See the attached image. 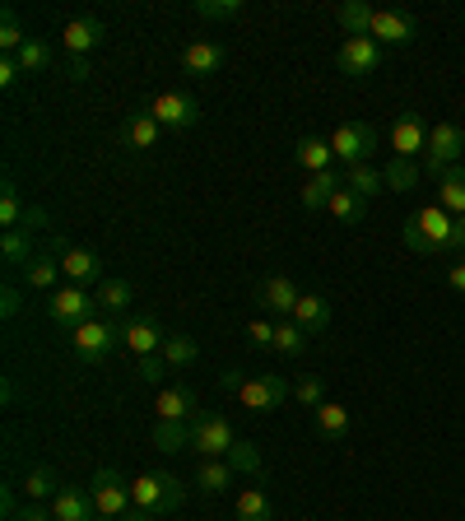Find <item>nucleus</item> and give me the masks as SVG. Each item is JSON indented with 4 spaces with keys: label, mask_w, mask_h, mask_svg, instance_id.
Returning a JSON list of instances; mask_svg holds the SVG:
<instances>
[{
    "label": "nucleus",
    "mask_w": 465,
    "mask_h": 521,
    "mask_svg": "<svg viewBox=\"0 0 465 521\" xmlns=\"http://www.w3.org/2000/svg\"><path fill=\"white\" fill-rule=\"evenodd\" d=\"M452 214L442 210V205H424V210H414L405 224H400V242L419 256H433V252H452Z\"/></svg>",
    "instance_id": "1"
},
{
    "label": "nucleus",
    "mask_w": 465,
    "mask_h": 521,
    "mask_svg": "<svg viewBox=\"0 0 465 521\" xmlns=\"http://www.w3.org/2000/svg\"><path fill=\"white\" fill-rule=\"evenodd\" d=\"M131 503L140 512H149V517H173L186 503V489L177 475H168V470H149V475L131 480Z\"/></svg>",
    "instance_id": "2"
},
{
    "label": "nucleus",
    "mask_w": 465,
    "mask_h": 521,
    "mask_svg": "<svg viewBox=\"0 0 465 521\" xmlns=\"http://www.w3.org/2000/svg\"><path fill=\"white\" fill-rule=\"evenodd\" d=\"M93 508H98V517L107 521H121L126 512L135 508L131 503V480H121V470L117 466H103V470H93Z\"/></svg>",
    "instance_id": "3"
},
{
    "label": "nucleus",
    "mask_w": 465,
    "mask_h": 521,
    "mask_svg": "<svg viewBox=\"0 0 465 521\" xmlns=\"http://www.w3.org/2000/svg\"><path fill=\"white\" fill-rule=\"evenodd\" d=\"M233 442H238V433H233V424H228L224 415H205V410H200V415L191 419V452H196L200 461H224Z\"/></svg>",
    "instance_id": "4"
},
{
    "label": "nucleus",
    "mask_w": 465,
    "mask_h": 521,
    "mask_svg": "<svg viewBox=\"0 0 465 521\" xmlns=\"http://www.w3.org/2000/svg\"><path fill=\"white\" fill-rule=\"evenodd\" d=\"M465 154V131L456 121H438L433 131H428V149H424V173L428 177H442L447 168H456Z\"/></svg>",
    "instance_id": "5"
},
{
    "label": "nucleus",
    "mask_w": 465,
    "mask_h": 521,
    "mask_svg": "<svg viewBox=\"0 0 465 521\" xmlns=\"http://www.w3.org/2000/svg\"><path fill=\"white\" fill-rule=\"evenodd\" d=\"M70 345H75V354H80L84 363H103L107 354L121 345V326L107 317H93V321H84V326H75Z\"/></svg>",
    "instance_id": "6"
},
{
    "label": "nucleus",
    "mask_w": 465,
    "mask_h": 521,
    "mask_svg": "<svg viewBox=\"0 0 465 521\" xmlns=\"http://www.w3.org/2000/svg\"><path fill=\"white\" fill-rule=\"evenodd\" d=\"M145 112L159 121L163 131H191V126L200 121V103L191 94H177V89H163V94H154V103H149Z\"/></svg>",
    "instance_id": "7"
},
{
    "label": "nucleus",
    "mask_w": 465,
    "mask_h": 521,
    "mask_svg": "<svg viewBox=\"0 0 465 521\" xmlns=\"http://www.w3.org/2000/svg\"><path fill=\"white\" fill-rule=\"evenodd\" d=\"M93 308H98V294H89V289H80V284H66V289L47 294V317L70 326V331L84 326V321H93Z\"/></svg>",
    "instance_id": "8"
},
{
    "label": "nucleus",
    "mask_w": 465,
    "mask_h": 521,
    "mask_svg": "<svg viewBox=\"0 0 465 521\" xmlns=\"http://www.w3.org/2000/svg\"><path fill=\"white\" fill-rule=\"evenodd\" d=\"M382 56H386V47H377L372 38H345L340 52H335V66L349 80H368L372 70H382Z\"/></svg>",
    "instance_id": "9"
},
{
    "label": "nucleus",
    "mask_w": 465,
    "mask_h": 521,
    "mask_svg": "<svg viewBox=\"0 0 465 521\" xmlns=\"http://www.w3.org/2000/svg\"><path fill=\"white\" fill-rule=\"evenodd\" d=\"M238 401L247 405V410H256V415H270V410H279V405L289 401V382L279 373H261V377H247L238 387Z\"/></svg>",
    "instance_id": "10"
},
{
    "label": "nucleus",
    "mask_w": 465,
    "mask_h": 521,
    "mask_svg": "<svg viewBox=\"0 0 465 521\" xmlns=\"http://www.w3.org/2000/svg\"><path fill=\"white\" fill-rule=\"evenodd\" d=\"M331 149H335V159L345 163V168H354V163H368V154L377 149V131H372V126H363V121H345V126H335Z\"/></svg>",
    "instance_id": "11"
},
{
    "label": "nucleus",
    "mask_w": 465,
    "mask_h": 521,
    "mask_svg": "<svg viewBox=\"0 0 465 521\" xmlns=\"http://www.w3.org/2000/svg\"><path fill=\"white\" fill-rule=\"evenodd\" d=\"M163 340H168V331H163V321L154 317V312H140V317L121 321V345L131 349L135 359H149V354H159Z\"/></svg>",
    "instance_id": "12"
},
{
    "label": "nucleus",
    "mask_w": 465,
    "mask_h": 521,
    "mask_svg": "<svg viewBox=\"0 0 465 521\" xmlns=\"http://www.w3.org/2000/svg\"><path fill=\"white\" fill-rule=\"evenodd\" d=\"M368 38L377 42V47H410V42L419 38V24H414V14H405V10H377Z\"/></svg>",
    "instance_id": "13"
},
{
    "label": "nucleus",
    "mask_w": 465,
    "mask_h": 521,
    "mask_svg": "<svg viewBox=\"0 0 465 521\" xmlns=\"http://www.w3.org/2000/svg\"><path fill=\"white\" fill-rule=\"evenodd\" d=\"M428 131L424 117L419 112H400L396 126H391V149H396V159H414V154H424L428 149Z\"/></svg>",
    "instance_id": "14"
},
{
    "label": "nucleus",
    "mask_w": 465,
    "mask_h": 521,
    "mask_svg": "<svg viewBox=\"0 0 465 521\" xmlns=\"http://www.w3.org/2000/svg\"><path fill=\"white\" fill-rule=\"evenodd\" d=\"M298 298H303V289H298L289 275H270V280H261V289H256V303L266 312H275V317H293Z\"/></svg>",
    "instance_id": "15"
},
{
    "label": "nucleus",
    "mask_w": 465,
    "mask_h": 521,
    "mask_svg": "<svg viewBox=\"0 0 465 521\" xmlns=\"http://www.w3.org/2000/svg\"><path fill=\"white\" fill-rule=\"evenodd\" d=\"M107 38V24L98 19V14H80V19H70L66 33H61V42H66V52L80 61V56H89L98 42Z\"/></svg>",
    "instance_id": "16"
},
{
    "label": "nucleus",
    "mask_w": 465,
    "mask_h": 521,
    "mask_svg": "<svg viewBox=\"0 0 465 521\" xmlns=\"http://www.w3.org/2000/svg\"><path fill=\"white\" fill-rule=\"evenodd\" d=\"M61 252V275H66L70 284H93L103 280V261H98V252H89V247H56Z\"/></svg>",
    "instance_id": "17"
},
{
    "label": "nucleus",
    "mask_w": 465,
    "mask_h": 521,
    "mask_svg": "<svg viewBox=\"0 0 465 521\" xmlns=\"http://www.w3.org/2000/svg\"><path fill=\"white\" fill-rule=\"evenodd\" d=\"M154 410H159V419H173V424H191V419L200 415V401L191 387H163L159 401H154Z\"/></svg>",
    "instance_id": "18"
},
{
    "label": "nucleus",
    "mask_w": 465,
    "mask_h": 521,
    "mask_svg": "<svg viewBox=\"0 0 465 521\" xmlns=\"http://www.w3.org/2000/svg\"><path fill=\"white\" fill-rule=\"evenodd\" d=\"M52 517L56 521H93L98 508H93L89 489H75V484H61V494L52 498Z\"/></svg>",
    "instance_id": "19"
},
{
    "label": "nucleus",
    "mask_w": 465,
    "mask_h": 521,
    "mask_svg": "<svg viewBox=\"0 0 465 521\" xmlns=\"http://www.w3.org/2000/svg\"><path fill=\"white\" fill-rule=\"evenodd\" d=\"M159 135H163V126L149 117V112H131V117L121 121V145L135 149V154L154 149V145H159Z\"/></svg>",
    "instance_id": "20"
},
{
    "label": "nucleus",
    "mask_w": 465,
    "mask_h": 521,
    "mask_svg": "<svg viewBox=\"0 0 465 521\" xmlns=\"http://www.w3.org/2000/svg\"><path fill=\"white\" fill-rule=\"evenodd\" d=\"M345 187V173H312L303 182V191H298V201H303V210H331V196Z\"/></svg>",
    "instance_id": "21"
},
{
    "label": "nucleus",
    "mask_w": 465,
    "mask_h": 521,
    "mask_svg": "<svg viewBox=\"0 0 465 521\" xmlns=\"http://www.w3.org/2000/svg\"><path fill=\"white\" fill-rule=\"evenodd\" d=\"M219 66H224V47H219V42H191L182 52V70L196 75V80H210Z\"/></svg>",
    "instance_id": "22"
},
{
    "label": "nucleus",
    "mask_w": 465,
    "mask_h": 521,
    "mask_svg": "<svg viewBox=\"0 0 465 521\" xmlns=\"http://www.w3.org/2000/svg\"><path fill=\"white\" fill-rule=\"evenodd\" d=\"M293 163H298V168H307V173H331V163H335L331 140H321V135H307V140H298V145H293Z\"/></svg>",
    "instance_id": "23"
},
{
    "label": "nucleus",
    "mask_w": 465,
    "mask_h": 521,
    "mask_svg": "<svg viewBox=\"0 0 465 521\" xmlns=\"http://www.w3.org/2000/svg\"><path fill=\"white\" fill-rule=\"evenodd\" d=\"M293 321H298L307 335H321L326 326H331V303H326L321 294H303L298 298V308H293Z\"/></svg>",
    "instance_id": "24"
},
{
    "label": "nucleus",
    "mask_w": 465,
    "mask_h": 521,
    "mask_svg": "<svg viewBox=\"0 0 465 521\" xmlns=\"http://www.w3.org/2000/svg\"><path fill=\"white\" fill-rule=\"evenodd\" d=\"M438 205L452 214V219H461V214H465V168H461V163L438 177Z\"/></svg>",
    "instance_id": "25"
},
{
    "label": "nucleus",
    "mask_w": 465,
    "mask_h": 521,
    "mask_svg": "<svg viewBox=\"0 0 465 521\" xmlns=\"http://www.w3.org/2000/svg\"><path fill=\"white\" fill-rule=\"evenodd\" d=\"M24 270H28V289H38V294H56V275H61V252H38Z\"/></svg>",
    "instance_id": "26"
},
{
    "label": "nucleus",
    "mask_w": 465,
    "mask_h": 521,
    "mask_svg": "<svg viewBox=\"0 0 465 521\" xmlns=\"http://www.w3.org/2000/svg\"><path fill=\"white\" fill-rule=\"evenodd\" d=\"M233 512H238V521H275V503H270V494L256 489V484H247V489L233 498Z\"/></svg>",
    "instance_id": "27"
},
{
    "label": "nucleus",
    "mask_w": 465,
    "mask_h": 521,
    "mask_svg": "<svg viewBox=\"0 0 465 521\" xmlns=\"http://www.w3.org/2000/svg\"><path fill=\"white\" fill-rule=\"evenodd\" d=\"M335 19H340V28H345L349 38H368V33H372V19H377V10H372L368 0H345V5L335 10Z\"/></svg>",
    "instance_id": "28"
},
{
    "label": "nucleus",
    "mask_w": 465,
    "mask_h": 521,
    "mask_svg": "<svg viewBox=\"0 0 465 521\" xmlns=\"http://www.w3.org/2000/svg\"><path fill=\"white\" fill-rule=\"evenodd\" d=\"M307 340H312V335H307L293 317H279L275 321V354H284V359H298V354H307Z\"/></svg>",
    "instance_id": "29"
},
{
    "label": "nucleus",
    "mask_w": 465,
    "mask_h": 521,
    "mask_svg": "<svg viewBox=\"0 0 465 521\" xmlns=\"http://www.w3.org/2000/svg\"><path fill=\"white\" fill-rule=\"evenodd\" d=\"M345 187L354 191V196H363V201H372L377 191H386V177H382V168H372V163H354V168H345Z\"/></svg>",
    "instance_id": "30"
},
{
    "label": "nucleus",
    "mask_w": 465,
    "mask_h": 521,
    "mask_svg": "<svg viewBox=\"0 0 465 521\" xmlns=\"http://www.w3.org/2000/svg\"><path fill=\"white\" fill-rule=\"evenodd\" d=\"M312 424H317V433L321 438H345L349 433V410L345 405H335V401H321L317 410H312Z\"/></svg>",
    "instance_id": "31"
},
{
    "label": "nucleus",
    "mask_w": 465,
    "mask_h": 521,
    "mask_svg": "<svg viewBox=\"0 0 465 521\" xmlns=\"http://www.w3.org/2000/svg\"><path fill=\"white\" fill-rule=\"evenodd\" d=\"M233 475H238V470L228 466V461H200L196 466V489L200 494H224L228 484H233Z\"/></svg>",
    "instance_id": "32"
},
{
    "label": "nucleus",
    "mask_w": 465,
    "mask_h": 521,
    "mask_svg": "<svg viewBox=\"0 0 465 521\" xmlns=\"http://www.w3.org/2000/svg\"><path fill=\"white\" fill-rule=\"evenodd\" d=\"M382 177H386V191H400V196H405V191L419 187V177H424V168H419L414 159H391V163L382 168Z\"/></svg>",
    "instance_id": "33"
},
{
    "label": "nucleus",
    "mask_w": 465,
    "mask_h": 521,
    "mask_svg": "<svg viewBox=\"0 0 465 521\" xmlns=\"http://www.w3.org/2000/svg\"><path fill=\"white\" fill-rule=\"evenodd\" d=\"M14 61H19V70H24V75H42V70H52L56 52H52V42L28 38V42H24V52L14 56Z\"/></svg>",
    "instance_id": "34"
},
{
    "label": "nucleus",
    "mask_w": 465,
    "mask_h": 521,
    "mask_svg": "<svg viewBox=\"0 0 465 521\" xmlns=\"http://www.w3.org/2000/svg\"><path fill=\"white\" fill-rule=\"evenodd\" d=\"M154 447H159V452H191V424L159 419V424H154Z\"/></svg>",
    "instance_id": "35"
},
{
    "label": "nucleus",
    "mask_w": 465,
    "mask_h": 521,
    "mask_svg": "<svg viewBox=\"0 0 465 521\" xmlns=\"http://www.w3.org/2000/svg\"><path fill=\"white\" fill-rule=\"evenodd\" d=\"M0 256H5V261H10V266H28V261H33V233H24V228H10V233H5V238H0Z\"/></svg>",
    "instance_id": "36"
},
{
    "label": "nucleus",
    "mask_w": 465,
    "mask_h": 521,
    "mask_svg": "<svg viewBox=\"0 0 465 521\" xmlns=\"http://www.w3.org/2000/svg\"><path fill=\"white\" fill-rule=\"evenodd\" d=\"M159 354H163V363H168V368H186V363L200 359V345L191 340V335H168Z\"/></svg>",
    "instance_id": "37"
},
{
    "label": "nucleus",
    "mask_w": 465,
    "mask_h": 521,
    "mask_svg": "<svg viewBox=\"0 0 465 521\" xmlns=\"http://www.w3.org/2000/svg\"><path fill=\"white\" fill-rule=\"evenodd\" d=\"M224 461H228V466H233V470H238V475H261V470H266L261 452H256V447H252V442H247V438H238V442H233Z\"/></svg>",
    "instance_id": "38"
},
{
    "label": "nucleus",
    "mask_w": 465,
    "mask_h": 521,
    "mask_svg": "<svg viewBox=\"0 0 465 521\" xmlns=\"http://www.w3.org/2000/svg\"><path fill=\"white\" fill-rule=\"evenodd\" d=\"M363 210H368V201H363V196H354L349 187H340L331 196V214L340 219V224H363Z\"/></svg>",
    "instance_id": "39"
},
{
    "label": "nucleus",
    "mask_w": 465,
    "mask_h": 521,
    "mask_svg": "<svg viewBox=\"0 0 465 521\" xmlns=\"http://www.w3.org/2000/svg\"><path fill=\"white\" fill-rule=\"evenodd\" d=\"M131 298H135L131 280H103L98 284V303H103V312H126L131 308Z\"/></svg>",
    "instance_id": "40"
},
{
    "label": "nucleus",
    "mask_w": 465,
    "mask_h": 521,
    "mask_svg": "<svg viewBox=\"0 0 465 521\" xmlns=\"http://www.w3.org/2000/svg\"><path fill=\"white\" fill-rule=\"evenodd\" d=\"M24 494L28 498H56L61 494V480H56V470L52 466H33L24 475Z\"/></svg>",
    "instance_id": "41"
},
{
    "label": "nucleus",
    "mask_w": 465,
    "mask_h": 521,
    "mask_svg": "<svg viewBox=\"0 0 465 521\" xmlns=\"http://www.w3.org/2000/svg\"><path fill=\"white\" fill-rule=\"evenodd\" d=\"M191 10L200 14V19H214V24H228V19H242V0H196Z\"/></svg>",
    "instance_id": "42"
},
{
    "label": "nucleus",
    "mask_w": 465,
    "mask_h": 521,
    "mask_svg": "<svg viewBox=\"0 0 465 521\" xmlns=\"http://www.w3.org/2000/svg\"><path fill=\"white\" fill-rule=\"evenodd\" d=\"M24 224H28V210H24V201H19V191L5 187L0 191V228L10 233V228H24Z\"/></svg>",
    "instance_id": "43"
},
{
    "label": "nucleus",
    "mask_w": 465,
    "mask_h": 521,
    "mask_svg": "<svg viewBox=\"0 0 465 521\" xmlns=\"http://www.w3.org/2000/svg\"><path fill=\"white\" fill-rule=\"evenodd\" d=\"M24 42H28V33L19 28V10H5V19H0V47H5V56H19Z\"/></svg>",
    "instance_id": "44"
},
{
    "label": "nucleus",
    "mask_w": 465,
    "mask_h": 521,
    "mask_svg": "<svg viewBox=\"0 0 465 521\" xmlns=\"http://www.w3.org/2000/svg\"><path fill=\"white\" fill-rule=\"evenodd\" d=\"M163 373H168V363H163V354H149V359H135V377L145 382V387H159Z\"/></svg>",
    "instance_id": "45"
},
{
    "label": "nucleus",
    "mask_w": 465,
    "mask_h": 521,
    "mask_svg": "<svg viewBox=\"0 0 465 521\" xmlns=\"http://www.w3.org/2000/svg\"><path fill=\"white\" fill-rule=\"evenodd\" d=\"M247 345L252 349H275V321H266V317L247 321Z\"/></svg>",
    "instance_id": "46"
},
{
    "label": "nucleus",
    "mask_w": 465,
    "mask_h": 521,
    "mask_svg": "<svg viewBox=\"0 0 465 521\" xmlns=\"http://www.w3.org/2000/svg\"><path fill=\"white\" fill-rule=\"evenodd\" d=\"M293 401L307 405V410H317V405L326 401V396H321V382H317V377H303V382L293 387Z\"/></svg>",
    "instance_id": "47"
},
{
    "label": "nucleus",
    "mask_w": 465,
    "mask_h": 521,
    "mask_svg": "<svg viewBox=\"0 0 465 521\" xmlns=\"http://www.w3.org/2000/svg\"><path fill=\"white\" fill-rule=\"evenodd\" d=\"M19 80H24V70H19V61H14V56H0V89H14Z\"/></svg>",
    "instance_id": "48"
},
{
    "label": "nucleus",
    "mask_w": 465,
    "mask_h": 521,
    "mask_svg": "<svg viewBox=\"0 0 465 521\" xmlns=\"http://www.w3.org/2000/svg\"><path fill=\"white\" fill-rule=\"evenodd\" d=\"M19 308H24V294H19L14 284H5V289H0V312H5V317H14Z\"/></svg>",
    "instance_id": "49"
},
{
    "label": "nucleus",
    "mask_w": 465,
    "mask_h": 521,
    "mask_svg": "<svg viewBox=\"0 0 465 521\" xmlns=\"http://www.w3.org/2000/svg\"><path fill=\"white\" fill-rule=\"evenodd\" d=\"M447 284H452L456 294H465V261H452V270H447Z\"/></svg>",
    "instance_id": "50"
},
{
    "label": "nucleus",
    "mask_w": 465,
    "mask_h": 521,
    "mask_svg": "<svg viewBox=\"0 0 465 521\" xmlns=\"http://www.w3.org/2000/svg\"><path fill=\"white\" fill-rule=\"evenodd\" d=\"M452 252H461V256H465V214L452 224Z\"/></svg>",
    "instance_id": "51"
},
{
    "label": "nucleus",
    "mask_w": 465,
    "mask_h": 521,
    "mask_svg": "<svg viewBox=\"0 0 465 521\" xmlns=\"http://www.w3.org/2000/svg\"><path fill=\"white\" fill-rule=\"evenodd\" d=\"M89 56H80V61H70V80H89Z\"/></svg>",
    "instance_id": "52"
},
{
    "label": "nucleus",
    "mask_w": 465,
    "mask_h": 521,
    "mask_svg": "<svg viewBox=\"0 0 465 521\" xmlns=\"http://www.w3.org/2000/svg\"><path fill=\"white\" fill-rule=\"evenodd\" d=\"M14 521H56V517H52V512H42V508H24Z\"/></svg>",
    "instance_id": "53"
},
{
    "label": "nucleus",
    "mask_w": 465,
    "mask_h": 521,
    "mask_svg": "<svg viewBox=\"0 0 465 521\" xmlns=\"http://www.w3.org/2000/svg\"><path fill=\"white\" fill-rule=\"evenodd\" d=\"M242 382H247V377H242V373H238V368H228V373H224V387H228V391H238V387H242Z\"/></svg>",
    "instance_id": "54"
},
{
    "label": "nucleus",
    "mask_w": 465,
    "mask_h": 521,
    "mask_svg": "<svg viewBox=\"0 0 465 521\" xmlns=\"http://www.w3.org/2000/svg\"><path fill=\"white\" fill-rule=\"evenodd\" d=\"M121 521H154V517H149V512H140V508H135V512H126V517H121Z\"/></svg>",
    "instance_id": "55"
},
{
    "label": "nucleus",
    "mask_w": 465,
    "mask_h": 521,
    "mask_svg": "<svg viewBox=\"0 0 465 521\" xmlns=\"http://www.w3.org/2000/svg\"><path fill=\"white\" fill-rule=\"evenodd\" d=\"M93 521H107V517H93Z\"/></svg>",
    "instance_id": "56"
}]
</instances>
